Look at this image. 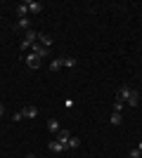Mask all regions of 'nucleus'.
<instances>
[{
	"label": "nucleus",
	"mask_w": 142,
	"mask_h": 158,
	"mask_svg": "<svg viewBox=\"0 0 142 158\" xmlns=\"http://www.w3.org/2000/svg\"><path fill=\"white\" fill-rule=\"evenodd\" d=\"M17 14H19V19L21 17H28V2H19L17 5Z\"/></svg>",
	"instance_id": "9b49d317"
},
{
	"label": "nucleus",
	"mask_w": 142,
	"mask_h": 158,
	"mask_svg": "<svg viewBox=\"0 0 142 158\" xmlns=\"http://www.w3.org/2000/svg\"><path fill=\"white\" fill-rule=\"evenodd\" d=\"M38 43H41L43 47H50L52 45V38H50L47 33H38Z\"/></svg>",
	"instance_id": "9d476101"
},
{
	"label": "nucleus",
	"mask_w": 142,
	"mask_h": 158,
	"mask_svg": "<svg viewBox=\"0 0 142 158\" xmlns=\"http://www.w3.org/2000/svg\"><path fill=\"white\" fill-rule=\"evenodd\" d=\"M69 139H71V132H69V130H64V127H62V130L57 132V142H62V144L67 146V144H69Z\"/></svg>",
	"instance_id": "423d86ee"
},
{
	"label": "nucleus",
	"mask_w": 142,
	"mask_h": 158,
	"mask_svg": "<svg viewBox=\"0 0 142 158\" xmlns=\"http://www.w3.org/2000/svg\"><path fill=\"white\" fill-rule=\"evenodd\" d=\"M47 130H50V132H59L62 127H59V123H57L54 118H50V120H47Z\"/></svg>",
	"instance_id": "ddd939ff"
},
{
	"label": "nucleus",
	"mask_w": 142,
	"mask_h": 158,
	"mask_svg": "<svg viewBox=\"0 0 142 158\" xmlns=\"http://www.w3.org/2000/svg\"><path fill=\"white\" fill-rule=\"evenodd\" d=\"M140 156H142L140 149H130V153H128V158H140Z\"/></svg>",
	"instance_id": "a211bd4d"
},
{
	"label": "nucleus",
	"mask_w": 142,
	"mask_h": 158,
	"mask_svg": "<svg viewBox=\"0 0 142 158\" xmlns=\"http://www.w3.org/2000/svg\"><path fill=\"white\" fill-rule=\"evenodd\" d=\"M2 113H5V106H2V104H0V116H2Z\"/></svg>",
	"instance_id": "aec40b11"
},
{
	"label": "nucleus",
	"mask_w": 142,
	"mask_h": 158,
	"mask_svg": "<svg viewBox=\"0 0 142 158\" xmlns=\"http://www.w3.org/2000/svg\"><path fill=\"white\" fill-rule=\"evenodd\" d=\"M109 123H111V125H121V123H123V116H121V113H111Z\"/></svg>",
	"instance_id": "4468645a"
},
{
	"label": "nucleus",
	"mask_w": 142,
	"mask_h": 158,
	"mask_svg": "<svg viewBox=\"0 0 142 158\" xmlns=\"http://www.w3.org/2000/svg\"><path fill=\"white\" fill-rule=\"evenodd\" d=\"M19 47H21V52H26L28 47H31V43H26V40H24V43H21V45H19Z\"/></svg>",
	"instance_id": "6ab92c4d"
},
{
	"label": "nucleus",
	"mask_w": 142,
	"mask_h": 158,
	"mask_svg": "<svg viewBox=\"0 0 142 158\" xmlns=\"http://www.w3.org/2000/svg\"><path fill=\"white\" fill-rule=\"evenodd\" d=\"M31 50H33V54H38L41 59H47V54H50V47H43L41 43H33V45H31Z\"/></svg>",
	"instance_id": "f257e3e1"
},
{
	"label": "nucleus",
	"mask_w": 142,
	"mask_h": 158,
	"mask_svg": "<svg viewBox=\"0 0 142 158\" xmlns=\"http://www.w3.org/2000/svg\"><path fill=\"white\" fill-rule=\"evenodd\" d=\"M28 26H31V19H28V17H21V19L17 21L14 31H24V33H26V31H28Z\"/></svg>",
	"instance_id": "20e7f679"
},
{
	"label": "nucleus",
	"mask_w": 142,
	"mask_h": 158,
	"mask_svg": "<svg viewBox=\"0 0 142 158\" xmlns=\"http://www.w3.org/2000/svg\"><path fill=\"white\" fill-rule=\"evenodd\" d=\"M26 64H28V69H38V66L43 64V59L38 57V54L31 52V54H26Z\"/></svg>",
	"instance_id": "f03ea898"
},
{
	"label": "nucleus",
	"mask_w": 142,
	"mask_h": 158,
	"mask_svg": "<svg viewBox=\"0 0 142 158\" xmlns=\"http://www.w3.org/2000/svg\"><path fill=\"white\" fill-rule=\"evenodd\" d=\"M50 151H54V153H64V151H69V149H67L64 144H62V142L52 139V142H50Z\"/></svg>",
	"instance_id": "39448f33"
},
{
	"label": "nucleus",
	"mask_w": 142,
	"mask_h": 158,
	"mask_svg": "<svg viewBox=\"0 0 142 158\" xmlns=\"http://www.w3.org/2000/svg\"><path fill=\"white\" fill-rule=\"evenodd\" d=\"M126 104H128L130 109H135V106L140 104V94H137L135 90H130V94H128V97H126Z\"/></svg>",
	"instance_id": "7ed1b4c3"
},
{
	"label": "nucleus",
	"mask_w": 142,
	"mask_h": 158,
	"mask_svg": "<svg viewBox=\"0 0 142 158\" xmlns=\"http://www.w3.org/2000/svg\"><path fill=\"white\" fill-rule=\"evenodd\" d=\"M24 35H26L24 40H26V43H31V45H33V43H38V33H36L33 28H28V31L24 33Z\"/></svg>",
	"instance_id": "1a4fd4ad"
},
{
	"label": "nucleus",
	"mask_w": 142,
	"mask_h": 158,
	"mask_svg": "<svg viewBox=\"0 0 142 158\" xmlns=\"http://www.w3.org/2000/svg\"><path fill=\"white\" fill-rule=\"evenodd\" d=\"M62 61H64V66H67V69H74V66L78 64V61H76L74 57H64V59H62Z\"/></svg>",
	"instance_id": "f3484780"
},
{
	"label": "nucleus",
	"mask_w": 142,
	"mask_h": 158,
	"mask_svg": "<svg viewBox=\"0 0 142 158\" xmlns=\"http://www.w3.org/2000/svg\"><path fill=\"white\" fill-rule=\"evenodd\" d=\"M140 158H142V156H140Z\"/></svg>",
	"instance_id": "5701e85b"
},
{
	"label": "nucleus",
	"mask_w": 142,
	"mask_h": 158,
	"mask_svg": "<svg viewBox=\"0 0 142 158\" xmlns=\"http://www.w3.org/2000/svg\"><path fill=\"white\" fill-rule=\"evenodd\" d=\"M78 146H81V139L71 137V139H69V144H67V149H78Z\"/></svg>",
	"instance_id": "2eb2a0df"
},
{
	"label": "nucleus",
	"mask_w": 142,
	"mask_h": 158,
	"mask_svg": "<svg viewBox=\"0 0 142 158\" xmlns=\"http://www.w3.org/2000/svg\"><path fill=\"white\" fill-rule=\"evenodd\" d=\"M123 106H126V102H121V99H114V113H121Z\"/></svg>",
	"instance_id": "dca6fc26"
},
{
	"label": "nucleus",
	"mask_w": 142,
	"mask_h": 158,
	"mask_svg": "<svg viewBox=\"0 0 142 158\" xmlns=\"http://www.w3.org/2000/svg\"><path fill=\"white\" fill-rule=\"evenodd\" d=\"M137 149H140V151H142V142H140V144H137Z\"/></svg>",
	"instance_id": "4be33fe9"
},
{
	"label": "nucleus",
	"mask_w": 142,
	"mask_h": 158,
	"mask_svg": "<svg viewBox=\"0 0 142 158\" xmlns=\"http://www.w3.org/2000/svg\"><path fill=\"white\" fill-rule=\"evenodd\" d=\"M21 113H24V118H36V116H38V109H36V106H24Z\"/></svg>",
	"instance_id": "0eeeda50"
},
{
	"label": "nucleus",
	"mask_w": 142,
	"mask_h": 158,
	"mask_svg": "<svg viewBox=\"0 0 142 158\" xmlns=\"http://www.w3.org/2000/svg\"><path fill=\"white\" fill-rule=\"evenodd\" d=\"M38 12H43V2H28V14H38Z\"/></svg>",
	"instance_id": "6e6552de"
},
{
	"label": "nucleus",
	"mask_w": 142,
	"mask_h": 158,
	"mask_svg": "<svg viewBox=\"0 0 142 158\" xmlns=\"http://www.w3.org/2000/svg\"><path fill=\"white\" fill-rule=\"evenodd\" d=\"M26 158H36V156H33V153H28V156H26Z\"/></svg>",
	"instance_id": "412c9836"
},
{
	"label": "nucleus",
	"mask_w": 142,
	"mask_h": 158,
	"mask_svg": "<svg viewBox=\"0 0 142 158\" xmlns=\"http://www.w3.org/2000/svg\"><path fill=\"white\" fill-rule=\"evenodd\" d=\"M62 66H64V61H62V59H52V61H50V71H52V73H57V71L62 69Z\"/></svg>",
	"instance_id": "f8f14e48"
}]
</instances>
